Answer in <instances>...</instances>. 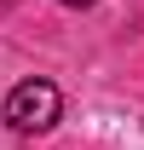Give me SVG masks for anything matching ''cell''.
Returning <instances> with one entry per match:
<instances>
[{
  "label": "cell",
  "instance_id": "obj_1",
  "mask_svg": "<svg viewBox=\"0 0 144 150\" xmlns=\"http://www.w3.org/2000/svg\"><path fill=\"white\" fill-rule=\"evenodd\" d=\"M58 110H64V93H58L46 75H35V81H18V87H12V98H6V127L29 139V133L52 127Z\"/></svg>",
  "mask_w": 144,
  "mask_h": 150
},
{
  "label": "cell",
  "instance_id": "obj_2",
  "mask_svg": "<svg viewBox=\"0 0 144 150\" xmlns=\"http://www.w3.org/2000/svg\"><path fill=\"white\" fill-rule=\"evenodd\" d=\"M58 6H92V0H58Z\"/></svg>",
  "mask_w": 144,
  "mask_h": 150
}]
</instances>
